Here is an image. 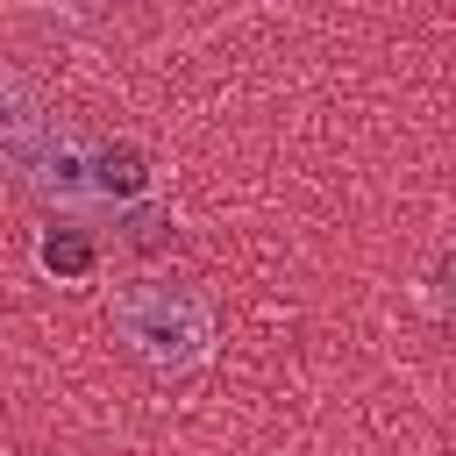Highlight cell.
Masks as SVG:
<instances>
[{"label":"cell","instance_id":"obj_1","mask_svg":"<svg viewBox=\"0 0 456 456\" xmlns=\"http://www.w3.org/2000/svg\"><path fill=\"white\" fill-rule=\"evenodd\" d=\"M114 321H121L128 349L157 370H185L207 349V299L185 285H135V292H121Z\"/></svg>","mask_w":456,"mask_h":456},{"label":"cell","instance_id":"obj_5","mask_svg":"<svg viewBox=\"0 0 456 456\" xmlns=\"http://www.w3.org/2000/svg\"><path fill=\"white\" fill-rule=\"evenodd\" d=\"M442 292H449V299H456V249H449V256H442Z\"/></svg>","mask_w":456,"mask_h":456},{"label":"cell","instance_id":"obj_2","mask_svg":"<svg viewBox=\"0 0 456 456\" xmlns=\"http://www.w3.org/2000/svg\"><path fill=\"white\" fill-rule=\"evenodd\" d=\"M93 185L114 192V200H135V192L150 185L142 150H135V142H100V150H93Z\"/></svg>","mask_w":456,"mask_h":456},{"label":"cell","instance_id":"obj_3","mask_svg":"<svg viewBox=\"0 0 456 456\" xmlns=\"http://www.w3.org/2000/svg\"><path fill=\"white\" fill-rule=\"evenodd\" d=\"M43 264L64 271V278H86V271H93V242H86L78 228H50V235H43Z\"/></svg>","mask_w":456,"mask_h":456},{"label":"cell","instance_id":"obj_4","mask_svg":"<svg viewBox=\"0 0 456 456\" xmlns=\"http://www.w3.org/2000/svg\"><path fill=\"white\" fill-rule=\"evenodd\" d=\"M171 235H178V228H171L164 214H135V221H128V242H135V249H164Z\"/></svg>","mask_w":456,"mask_h":456}]
</instances>
